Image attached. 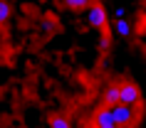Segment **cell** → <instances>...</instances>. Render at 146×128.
<instances>
[{"label":"cell","mask_w":146,"mask_h":128,"mask_svg":"<svg viewBox=\"0 0 146 128\" xmlns=\"http://www.w3.org/2000/svg\"><path fill=\"white\" fill-rule=\"evenodd\" d=\"M136 108L139 106H126V104H111L109 111H111V118L119 128H129L134 121H136Z\"/></svg>","instance_id":"obj_1"},{"label":"cell","mask_w":146,"mask_h":128,"mask_svg":"<svg viewBox=\"0 0 146 128\" xmlns=\"http://www.w3.org/2000/svg\"><path fill=\"white\" fill-rule=\"evenodd\" d=\"M87 25L89 27H94V30H107V22H109V15L107 10H104V5H99V3H92L89 8H87Z\"/></svg>","instance_id":"obj_2"},{"label":"cell","mask_w":146,"mask_h":128,"mask_svg":"<svg viewBox=\"0 0 146 128\" xmlns=\"http://www.w3.org/2000/svg\"><path fill=\"white\" fill-rule=\"evenodd\" d=\"M119 104L139 106L141 104V89L136 84H119Z\"/></svg>","instance_id":"obj_3"},{"label":"cell","mask_w":146,"mask_h":128,"mask_svg":"<svg viewBox=\"0 0 146 128\" xmlns=\"http://www.w3.org/2000/svg\"><path fill=\"white\" fill-rule=\"evenodd\" d=\"M114 35L119 39H129L131 37V25L124 20V17H116V22H114Z\"/></svg>","instance_id":"obj_4"},{"label":"cell","mask_w":146,"mask_h":128,"mask_svg":"<svg viewBox=\"0 0 146 128\" xmlns=\"http://www.w3.org/2000/svg\"><path fill=\"white\" fill-rule=\"evenodd\" d=\"M94 126H114V118H111L109 106H104V108H99V111L94 113Z\"/></svg>","instance_id":"obj_5"},{"label":"cell","mask_w":146,"mask_h":128,"mask_svg":"<svg viewBox=\"0 0 146 128\" xmlns=\"http://www.w3.org/2000/svg\"><path fill=\"white\" fill-rule=\"evenodd\" d=\"M104 101H107V106L119 104V84H111V86L104 89Z\"/></svg>","instance_id":"obj_6"},{"label":"cell","mask_w":146,"mask_h":128,"mask_svg":"<svg viewBox=\"0 0 146 128\" xmlns=\"http://www.w3.org/2000/svg\"><path fill=\"white\" fill-rule=\"evenodd\" d=\"M92 3L94 0H64V5H67L69 10H87Z\"/></svg>","instance_id":"obj_7"},{"label":"cell","mask_w":146,"mask_h":128,"mask_svg":"<svg viewBox=\"0 0 146 128\" xmlns=\"http://www.w3.org/2000/svg\"><path fill=\"white\" fill-rule=\"evenodd\" d=\"M50 128H72L67 116H52L50 118Z\"/></svg>","instance_id":"obj_8"},{"label":"cell","mask_w":146,"mask_h":128,"mask_svg":"<svg viewBox=\"0 0 146 128\" xmlns=\"http://www.w3.org/2000/svg\"><path fill=\"white\" fill-rule=\"evenodd\" d=\"M10 17V3L8 0H0V25H5Z\"/></svg>","instance_id":"obj_9"},{"label":"cell","mask_w":146,"mask_h":128,"mask_svg":"<svg viewBox=\"0 0 146 128\" xmlns=\"http://www.w3.org/2000/svg\"><path fill=\"white\" fill-rule=\"evenodd\" d=\"M126 15V10L121 8V5H119V8H114V17H124Z\"/></svg>","instance_id":"obj_10"},{"label":"cell","mask_w":146,"mask_h":128,"mask_svg":"<svg viewBox=\"0 0 146 128\" xmlns=\"http://www.w3.org/2000/svg\"><path fill=\"white\" fill-rule=\"evenodd\" d=\"M97 128H119V126H116V123H114V126H97Z\"/></svg>","instance_id":"obj_11"},{"label":"cell","mask_w":146,"mask_h":128,"mask_svg":"<svg viewBox=\"0 0 146 128\" xmlns=\"http://www.w3.org/2000/svg\"><path fill=\"white\" fill-rule=\"evenodd\" d=\"M144 35H146V20H144Z\"/></svg>","instance_id":"obj_12"}]
</instances>
